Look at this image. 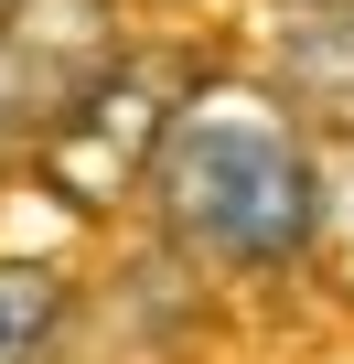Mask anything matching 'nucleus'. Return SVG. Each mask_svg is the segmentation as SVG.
<instances>
[{
  "instance_id": "obj_1",
  "label": "nucleus",
  "mask_w": 354,
  "mask_h": 364,
  "mask_svg": "<svg viewBox=\"0 0 354 364\" xmlns=\"http://www.w3.org/2000/svg\"><path fill=\"white\" fill-rule=\"evenodd\" d=\"M150 225L172 257H194L215 279H290L322 257L333 225V171L311 118L269 86V65H204L183 118L161 139L150 171Z\"/></svg>"
},
{
  "instance_id": "obj_2",
  "label": "nucleus",
  "mask_w": 354,
  "mask_h": 364,
  "mask_svg": "<svg viewBox=\"0 0 354 364\" xmlns=\"http://www.w3.org/2000/svg\"><path fill=\"white\" fill-rule=\"evenodd\" d=\"M194 75H204V65H194L183 43H129V54H118L86 97H76V118L43 139L33 182H43L65 215H86V225H108V215L150 204L161 139H172V118H183Z\"/></svg>"
},
{
  "instance_id": "obj_3",
  "label": "nucleus",
  "mask_w": 354,
  "mask_h": 364,
  "mask_svg": "<svg viewBox=\"0 0 354 364\" xmlns=\"http://www.w3.org/2000/svg\"><path fill=\"white\" fill-rule=\"evenodd\" d=\"M129 0H11L0 11V193L33 182L43 139L76 118V97L129 54Z\"/></svg>"
},
{
  "instance_id": "obj_4",
  "label": "nucleus",
  "mask_w": 354,
  "mask_h": 364,
  "mask_svg": "<svg viewBox=\"0 0 354 364\" xmlns=\"http://www.w3.org/2000/svg\"><path fill=\"white\" fill-rule=\"evenodd\" d=\"M269 86L311 118V139L354 150V11H311L269 33Z\"/></svg>"
},
{
  "instance_id": "obj_5",
  "label": "nucleus",
  "mask_w": 354,
  "mask_h": 364,
  "mask_svg": "<svg viewBox=\"0 0 354 364\" xmlns=\"http://www.w3.org/2000/svg\"><path fill=\"white\" fill-rule=\"evenodd\" d=\"M65 332H76V268L0 247V364H54Z\"/></svg>"
},
{
  "instance_id": "obj_6",
  "label": "nucleus",
  "mask_w": 354,
  "mask_h": 364,
  "mask_svg": "<svg viewBox=\"0 0 354 364\" xmlns=\"http://www.w3.org/2000/svg\"><path fill=\"white\" fill-rule=\"evenodd\" d=\"M279 22H311V11H354V0H269Z\"/></svg>"
},
{
  "instance_id": "obj_7",
  "label": "nucleus",
  "mask_w": 354,
  "mask_h": 364,
  "mask_svg": "<svg viewBox=\"0 0 354 364\" xmlns=\"http://www.w3.org/2000/svg\"><path fill=\"white\" fill-rule=\"evenodd\" d=\"M0 11H11V0H0Z\"/></svg>"
}]
</instances>
